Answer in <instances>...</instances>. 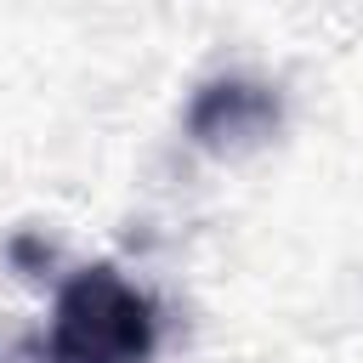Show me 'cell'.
Segmentation results:
<instances>
[{"label": "cell", "instance_id": "cell-1", "mask_svg": "<svg viewBox=\"0 0 363 363\" xmlns=\"http://www.w3.org/2000/svg\"><path fill=\"white\" fill-rule=\"evenodd\" d=\"M159 312L153 301L108 261L79 267L45 323V363H153Z\"/></svg>", "mask_w": 363, "mask_h": 363}, {"label": "cell", "instance_id": "cell-2", "mask_svg": "<svg viewBox=\"0 0 363 363\" xmlns=\"http://www.w3.org/2000/svg\"><path fill=\"white\" fill-rule=\"evenodd\" d=\"M278 130V96L272 85L261 79H210L199 85L193 108H187V136L210 153H238V147H255Z\"/></svg>", "mask_w": 363, "mask_h": 363}]
</instances>
